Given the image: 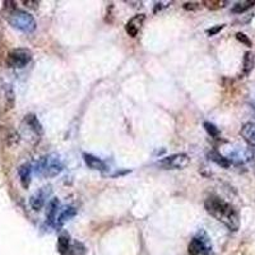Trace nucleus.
Masks as SVG:
<instances>
[{
  "mask_svg": "<svg viewBox=\"0 0 255 255\" xmlns=\"http://www.w3.org/2000/svg\"><path fill=\"white\" fill-rule=\"evenodd\" d=\"M59 207H60V202L58 198H52L48 203V209H46V223L49 226H55L56 218H58Z\"/></svg>",
  "mask_w": 255,
  "mask_h": 255,
  "instance_id": "nucleus-8",
  "label": "nucleus"
},
{
  "mask_svg": "<svg viewBox=\"0 0 255 255\" xmlns=\"http://www.w3.org/2000/svg\"><path fill=\"white\" fill-rule=\"evenodd\" d=\"M198 5L197 3H185L184 4V9H187V10H194V9H198Z\"/></svg>",
  "mask_w": 255,
  "mask_h": 255,
  "instance_id": "nucleus-27",
  "label": "nucleus"
},
{
  "mask_svg": "<svg viewBox=\"0 0 255 255\" xmlns=\"http://www.w3.org/2000/svg\"><path fill=\"white\" fill-rule=\"evenodd\" d=\"M224 24H218V26H216V27H212L209 28V30H207V34H209V36H214V34H217L218 32L221 30H223Z\"/></svg>",
  "mask_w": 255,
  "mask_h": 255,
  "instance_id": "nucleus-25",
  "label": "nucleus"
},
{
  "mask_svg": "<svg viewBox=\"0 0 255 255\" xmlns=\"http://www.w3.org/2000/svg\"><path fill=\"white\" fill-rule=\"evenodd\" d=\"M32 60V52L28 49L18 48L9 51L7 56V64L10 68H24Z\"/></svg>",
  "mask_w": 255,
  "mask_h": 255,
  "instance_id": "nucleus-5",
  "label": "nucleus"
},
{
  "mask_svg": "<svg viewBox=\"0 0 255 255\" xmlns=\"http://www.w3.org/2000/svg\"><path fill=\"white\" fill-rule=\"evenodd\" d=\"M75 214H77V209H75L74 207L64 208V209L60 212V214L58 216V218H56V222H55L54 227H58V228L61 227L65 222H68L69 220H71V218L74 217Z\"/></svg>",
  "mask_w": 255,
  "mask_h": 255,
  "instance_id": "nucleus-14",
  "label": "nucleus"
},
{
  "mask_svg": "<svg viewBox=\"0 0 255 255\" xmlns=\"http://www.w3.org/2000/svg\"><path fill=\"white\" fill-rule=\"evenodd\" d=\"M207 156L209 160L213 161L214 163H217L218 166L223 167V169H228V167L231 166V163L227 160V157H224L223 154H221L217 151H209Z\"/></svg>",
  "mask_w": 255,
  "mask_h": 255,
  "instance_id": "nucleus-15",
  "label": "nucleus"
},
{
  "mask_svg": "<svg viewBox=\"0 0 255 255\" xmlns=\"http://www.w3.org/2000/svg\"><path fill=\"white\" fill-rule=\"evenodd\" d=\"M23 4L28 8H32V9H37L40 1H31V0H27V1H23Z\"/></svg>",
  "mask_w": 255,
  "mask_h": 255,
  "instance_id": "nucleus-26",
  "label": "nucleus"
},
{
  "mask_svg": "<svg viewBox=\"0 0 255 255\" xmlns=\"http://www.w3.org/2000/svg\"><path fill=\"white\" fill-rule=\"evenodd\" d=\"M18 175H19V180L22 187L24 189H28L31 184V176H32V167H31L30 163H23L18 169Z\"/></svg>",
  "mask_w": 255,
  "mask_h": 255,
  "instance_id": "nucleus-12",
  "label": "nucleus"
},
{
  "mask_svg": "<svg viewBox=\"0 0 255 255\" xmlns=\"http://www.w3.org/2000/svg\"><path fill=\"white\" fill-rule=\"evenodd\" d=\"M4 96H5V109L12 110L14 107V91L12 85H7L4 87Z\"/></svg>",
  "mask_w": 255,
  "mask_h": 255,
  "instance_id": "nucleus-19",
  "label": "nucleus"
},
{
  "mask_svg": "<svg viewBox=\"0 0 255 255\" xmlns=\"http://www.w3.org/2000/svg\"><path fill=\"white\" fill-rule=\"evenodd\" d=\"M48 187H42L41 190H38L37 193L34 194L30 199L31 208L34 211H40L42 209V207L45 205V202H46V198L49 195V190H46Z\"/></svg>",
  "mask_w": 255,
  "mask_h": 255,
  "instance_id": "nucleus-9",
  "label": "nucleus"
},
{
  "mask_svg": "<svg viewBox=\"0 0 255 255\" xmlns=\"http://www.w3.org/2000/svg\"><path fill=\"white\" fill-rule=\"evenodd\" d=\"M19 134L18 132H16L14 129H9L5 134V143H7L9 147H14L17 146L18 143H19Z\"/></svg>",
  "mask_w": 255,
  "mask_h": 255,
  "instance_id": "nucleus-20",
  "label": "nucleus"
},
{
  "mask_svg": "<svg viewBox=\"0 0 255 255\" xmlns=\"http://www.w3.org/2000/svg\"><path fill=\"white\" fill-rule=\"evenodd\" d=\"M63 171V163L58 154L51 153L42 157L34 167V172L42 177H55Z\"/></svg>",
  "mask_w": 255,
  "mask_h": 255,
  "instance_id": "nucleus-2",
  "label": "nucleus"
},
{
  "mask_svg": "<svg viewBox=\"0 0 255 255\" xmlns=\"http://www.w3.org/2000/svg\"><path fill=\"white\" fill-rule=\"evenodd\" d=\"M83 160H85V165L91 169V170L95 171H105L107 167H106V163L99 158V157L93 156L91 153H83Z\"/></svg>",
  "mask_w": 255,
  "mask_h": 255,
  "instance_id": "nucleus-11",
  "label": "nucleus"
},
{
  "mask_svg": "<svg viewBox=\"0 0 255 255\" xmlns=\"http://www.w3.org/2000/svg\"><path fill=\"white\" fill-rule=\"evenodd\" d=\"M68 255H85V245L82 244V242L75 241L74 244H71Z\"/></svg>",
  "mask_w": 255,
  "mask_h": 255,
  "instance_id": "nucleus-21",
  "label": "nucleus"
},
{
  "mask_svg": "<svg viewBox=\"0 0 255 255\" xmlns=\"http://www.w3.org/2000/svg\"><path fill=\"white\" fill-rule=\"evenodd\" d=\"M8 22L12 27L17 28V30L31 34L34 32L37 27V23L34 20V16H31L28 12L22 9H13L8 14Z\"/></svg>",
  "mask_w": 255,
  "mask_h": 255,
  "instance_id": "nucleus-3",
  "label": "nucleus"
},
{
  "mask_svg": "<svg viewBox=\"0 0 255 255\" xmlns=\"http://www.w3.org/2000/svg\"><path fill=\"white\" fill-rule=\"evenodd\" d=\"M203 126H204V129L207 130V133L211 136H213V138H218V136H220V130H218V128L214 125V124L205 121L203 124Z\"/></svg>",
  "mask_w": 255,
  "mask_h": 255,
  "instance_id": "nucleus-22",
  "label": "nucleus"
},
{
  "mask_svg": "<svg viewBox=\"0 0 255 255\" xmlns=\"http://www.w3.org/2000/svg\"><path fill=\"white\" fill-rule=\"evenodd\" d=\"M203 4L205 5V7L208 8V9H220V8H223L226 4H227V1H223V0H216V1H203Z\"/></svg>",
  "mask_w": 255,
  "mask_h": 255,
  "instance_id": "nucleus-23",
  "label": "nucleus"
},
{
  "mask_svg": "<svg viewBox=\"0 0 255 255\" xmlns=\"http://www.w3.org/2000/svg\"><path fill=\"white\" fill-rule=\"evenodd\" d=\"M190 163V157L187 153H176L169 157H165L158 161V166L165 170H181Z\"/></svg>",
  "mask_w": 255,
  "mask_h": 255,
  "instance_id": "nucleus-6",
  "label": "nucleus"
},
{
  "mask_svg": "<svg viewBox=\"0 0 255 255\" xmlns=\"http://www.w3.org/2000/svg\"><path fill=\"white\" fill-rule=\"evenodd\" d=\"M255 5V0H246V1H238L232 7L231 12L235 14H241L245 13L246 10L253 8Z\"/></svg>",
  "mask_w": 255,
  "mask_h": 255,
  "instance_id": "nucleus-18",
  "label": "nucleus"
},
{
  "mask_svg": "<svg viewBox=\"0 0 255 255\" xmlns=\"http://www.w3.org/2000/svg\"><path fill=\"white\" fill-rule=\"evenodd\" d=\"M204 208L212 217L223 223L230 231H238L240 228V216L231 204L222 198L211 195L204 202Z\"/></svg>",
  "mask_w": 255,
  "mask_h": 255,
  "instance_id": "nucleus-1",
  "label": "nucleus"
},
{
  "mask_svg": "<svg viewBox=\"0 0 255 255\" xmlns=\"http://www.w3.org/2000/svg\"><path fill=\"white\" fill-rule=\"evenodd\" d=\"M236 38H238L240 42H242V44L246 45V46H252V41L249 40L248 36H246L245 34H242V32H238V34H236Z\"/></svg>",
  "mask_w": 255,
  "mask_h": 255,
  "instance_id": "nucleus-24",
  "label": "nucleus"
},
{
  "mask_svg": "<svg viewBox=\"0 0 255 255\" xmlns=\"http://www.w3.org/2000/svg\"><path fill=\"white\" fill-rule=\"evenodd\" d=\"M240 134H241L245 142L255 150V122H245L241 130H240Z\"/></svg>",
  "mask_w": 255,
  "mask_h": 255,
  "instance_id": "nucleus-10",
  "label": "nucleus"
},
{
  "mask_svg": "<svg viewBox=\"0 0 255 255\" xmlns=\"http://www.w3.org/2000/svg\"><path fill=\"white\" fill-rule=\"evenodd\" d=\"M146 20V16L144 14H136L132 19L125 24V31L126 34H129L130 37H136L139 34L140 28H142L143 23Z\"/></svg>",
  "mask_w": 255,
  "mask_h": 255,
  "instance_id": "nucleus-7",
  "label": "nucleus"
},
{
  "mask_svg": "<svg viewBox=\"0 0 255 255\" xmlns=\"http://www.w3.org/2000/svg\"><path fill=\"white\" fill-rule=\"evenodd\" d=\"M24 122L27 124L28 128H30L36 136H42L44 129H42L40 120L37 119V116L34 115V114H27V115L24 116Z\"/></svg>",
  "mask_w": 255,
  "mask_h": 255,
  "instance_id": "nucleus-13",
  "label": "nucleus"
},
{
  "mask_svg": "<svg viewBox=\"0 0 255 255\" xmlns=\"http://www.w3.org/2000/svg\"><path fill=\"white\" fill-rule=\"evenodd\" d=\"M254 65H255L254 54H253V52H250V51L245 52L244 64H242V73H244V75L250 74L253 69H254Z\"/></svg>",
  "mask_w": 255,
  "mask_h": 255,
  "instance_id": "nucleus-17",
  "label": "nucleus"
},
{
  "mask_svg": "<svg viewBox=\"0 0 255 255\" xmlns=\"http://www.w3.org/2000/svg\"><path fill=\"white\" fill-rule=\"evenodd\" d=\"M189 255H212V242L207 232L201 230L189 244Z\"/></svg>",
  "mask_w": 255,
  "mask_h": 255,
  "instance_id": "nucleus-4",
  "label": "nucleus"
},
{
  "mask_svg": "<svg viewBox=\"0 0 255 255\" xmlns=\"http://www.w3.org/2000/svg\"><path fill=\"white\" fill-rule=\"evenodd\" d=\"M70 246L71 244L69 234H61L58 238V250L60 255H68Z\"/></svg>",
  "mask_w": 255,
  "mask_h": 255,
  "instance_id": "nucleus-16",
  "label": "nucleus"
}]
</instances>
